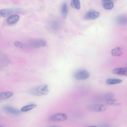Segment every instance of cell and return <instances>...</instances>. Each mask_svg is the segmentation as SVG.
<instances>
[{
    "label": "cell",
    "instance_id": "6da1fadb",
    "mask_svg": "<svg viewBox=\"0 0 127 127\" xmlns=\"http://www.w3.org/2000/svg\"><path fill=\"white\" fill-rule=\"evenodd\" d=\"M48 85L44 84L34 87L29 91V93L32 95L36 96L46 95L49 92Z\"/></svg>",
    "mask_w": 127,
    "mask_h": 127
},
{
    "label": "cell",
    "instance_id": "7a4b0ae2",
    "mask_svg": "<svg viewBox=\"0 0 127 127\" xmlns=\"http://www.w3.org/2000/svg\"><path fill=\"white\" fill-rule=\"evenodd\" d=\"M46 40L41 39L32 40L28 41L24 44V47L30 48H37L44 47L47 45Z\"/></svg>",
    "mask_w": 127,
    "mask_h": 127
},
{
    "label": "cell",
    "instance_id": "3957f363",
    "mask_svg": "<svg viewBox=\"0 0 127 127\" xmlns=\"http://www.w3.org/2000/svg\"><path fill=\"white\" fill-rule=\"evenodd\" d=\"M89 72L84 69H80L76 71L74 73L75 78L78 80H85L89 77Z\"/></svg>",
    "mask_w": 127,
    "mask_h": 127
},
{
    "label": "cell",
    "instance_id": "277c9868",
    "mask_svg": "<svg viewBox=\"0 0 127 127\" xmlns=\"http://www.w3.org/2000/svg\"><path fill=\"white\" fill-rule=\"evenodd\" d=\"M89 110L96 112H102L105 111L107 107L105 105L101 104H92L89 105L88 107Z\"/></svg>",
    "mask_w": 127,
    "mask_h": 127
},
{
    "label": "cell",
    "instance_id": "5b68a950",
    "mask_svg": "<svg viewBox=\"0 0 127 127\" xmlns=\"http://www.w3.org/2000/svg\"><path fill=\"white\" fill-rule=\"evenodd\" d=\"M67 118V115L62 113H59L51 116L49 120L52 122L63 121L66 120Z\"/></svg>",
    "mask_w": 127,
    "mask_h": 127
},
{
    "label": "cell",
    "instance_id": "8992f818",
    "mask_svg": "<svg viewBox=\"0 0 127 127\" xmlns=\"http://www.w3.org/2000/svg\"><path fill=\"white\" fill-rule=\"evenodd\" d=\"M100 13L97 11L93 9L88 11L84 16V18L86 20H93L97 18Z\"/></svg>",
    "mask_w": 127,
    "mask_h": 127
},
{
    "label": "cell",
    "instance_id": "52a82bcc",
    "mask_svg": "<svg viewBox=\"0 0 127 127\" xmlns=\"http://www.w3.org/2000/svg\"><path fill=\"white\" fill-rule=\"evenodd\" d=\"M20 9L14 8H5L1 9L0 11V15L3 17H5L9 16L14 12H18L20 10Z\"/></svg>",
    "mask_w": 127,
    "mask_h": 127
},
{
    "label": "cell",
    "instance_id": "ba28073f",
    "mask_svg": "<svg viewBox=\"0 0 127 127\" xmlns=\"http://www.w3.org/2000/svg\"><path fill=\"white\" fill-rule=\"evenodd\" d=\"M3 109L6 112L13 115H18L21 112L18 110L8 105H5L3 106Z\"/></svg>",
    "mask_w": 127,
    "mask_h": 127
},
{
    "label": "cell",
    "instance_id": "9c48e42d",
    "mask_svg": "<svg viewBox=\"0 0 127 127\" xmlns=\"http://www.w3.org/2000/svg\"><path fill=\"white\" fill-rule=\"evenodd\" d=\"M113 73L115 74L123 76L127 75V68L121 67L113 69Z\"/></svg>",
    "mask_w": 127,
    "mask_h": 127
},
{
    "label": "cell",
    "instance_id": "30bf717a",
    "mask_svg": "<svg viewBox=\"0 0 127 127\" xmlns=\"http://www.w3.org/2000/svg\"><path fill=\"white\" fill-rule=\"evenodd\" d=\"M20 19L19 16L17 14H13L9 16L7 19V23L10 25L17 23Z\"/></svg>",
    "mask_w": 127,
    "mask_h": 127
},
{
    "label": "cell",
    "instance_id": "8fae6325",
    "mask_svg": "<svg viewBox=\"0 0 127 127\" xmlns=\"http://www.w3.org/2000/svg\"><path fill=\"white\" fill-rule=\"evenodd\" d=\"M102 5L103 8L107 10H110L113 8L114 3L111 0H102Z\"/></svg>",
    "mask_w": 127,
    "mask_h": 127
},
{
    "label": "cell",
    "instance_id": "7c38bea8",
    "mask_svg": "<svg viewBox=\"0 0 127 127\" xmlns=\"http://www.w3.org/2000/svg\"><path fill=\"white\" fill-rule=\"evenodd\" d=\"M13 95V93L11 92H2L0 94V99L1 100L8 99Z\"/></svg>",
    "mask_w": 127,
    "mask_h": 127
},
{
    "label": "cell",
    "instance_id": "4fadbf2b",
    "mask_svg": "<svg viewBox=\"0 0 127 127\" xmlns=\"http://www.w3.org/2000/svg\"><path fill=\"white\" fill-rule=\"evenodd\" d=\"M116 20L119 24H126L127 23V17L124 15H119L117 18Z\"/></svg>",
    "mask_w": 127,
    "mask_h": 127
},
{
    "label": "cell",
    "instance_id": "5bb4252c",
    "mask_svg": "<svg viewBox=\"0 0 127 127\" xmlns=\"http://www.w3.org/2000/svg\"><path fill=\"white\" fill-rule=\"evenodd\" d=\"M112 55L114 56H119L123 54L121 48L119 47H115L113 49L111 52Z\"/></svg>",
    "mask_w": 127,
    "mask_h": 127
},
{
    "label": "cell",
    "instance_id": "9a60e30c",
    "mask_svg": "<svg viewBox=\"0 0 127 127\" xmlns=\"http://www.w3.org/2000/svg\"><path fill=\"white\" fill-rule=\"evenodd\" d=\"M36 106V104H29L23 106L21 108V110L22 112H26L32 109Z\"/></svg>",
    "mask_w": 127,
    "mask_h": 127
},
{
    "label": "cell",
    "instance_id": "2e32d148",
    "mask_svg": "<svg viewBox=\"0 0 127 127\" xmlns=\"http://www.w3.org/2000/svg\"><path fill=\"white\" fill-rule=\"evenodd\" d=\"M122 80L117 79L110 78L106 80V83L109 85H113L119 84L121 83Z\"/></svg>",
    "mask_w": 127,
    "mask_h": 127
},
{
    "label": "cell",
    "instance_id": "e0dca14e",
    "mask_svg": "<svg viewBox=\"0 0 127 127\" xmlns=\"http://www.w3.org/2000/svg\"><path fill=\"white\" fill-rule=\"evenodd\" d=\"M70 5L73 8L79 9L80 8V3L79 0H73L71 2Z\"/></svg>",
    "mask_w": 127,
    "mask_h": 127
},
{
    "label": "cell",
    "instance_id": "ac0fdd59",
    "mask_svg": "<svg viewBox=\"0 0 127 127\" xmlns=\"http://www.w3.org/2000/svg\"><path fill=\"white\" fill-rule=\"evenodd\" d=\"M61 12L63 17H65L66 16L67 13V5L66 3H63L61 5Z\"/></svg>",
    "mask_w": 127,
    "mask_h": 127
},
{
    "label": "cell",
    "instance_id": "d6986e66",
    "mask_svg": "<svg viewBox=\"0 0 127 127\" xmlns=\"http://www.w3.org/2000/svg\"><path fill=\"white\" fill-rule=\"evenodd\" d=\"M105 103L109 105H119V104L117 100L112 99L106 100Z\"/></svg>",
    "mask_w": 127,
    "mask_h": 127
},
{
    "label": "cell",
    "instance_id": "ffe728a7",
    "mask_svg": "<svg viewBox=\"0 0 127 127\" xmlns=\"http://www.w3.org/2000/svg\"><path fill=\"white\" fill-rule=\"evenodd\" d=\"M14 44L15 46L17 47L20 48H24V44L20 41H14Z\"/></svg>",
    "mask_w": 127,
    "mask_h": 127
},
{
    "label": "cell",
    "instance_id": "44dd1931",
    "mask_svg": "<svg viewBox=\"0 0 127 127\" xmlns=\"http://www.w3.org/2000/svg\"><path fill=\"white\" fill-rule=\"evenodd\" d=\"M48 127H63L59 126H50Z\"/></svg>",
    "mask_w": 127,
    "mask_h": 127
},
{
    "label": "cell",
    "instance_id": "7402d4cb",
    "mask_svg": "<svg viewBox=\"0 0 127 127\" xmlns=\"http://www.w3.org/2000/svg\"><path fill=\"white\" fill-rule=\"evenodd\" d=\"M87 127H98L96 126H89Z\"/></svg>",
    "mask_w": 127,
    "mask_h": 127
},
{
    "label": "cell",
    "instance_id": "603a6c76",
    "mask_svg": "<svg viewBox=\"0 0 127 127\" xmlns=\"http://www.w3.org/2000/svg\"><path fill=\"white\" fill-rule=\"evenodd\" d=\"M0 127H4L2 126H0Z\"/></svg>",
    "mask_w": 127,
    "mask_h": 127
}]
</instances>
